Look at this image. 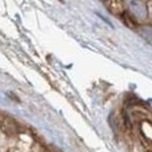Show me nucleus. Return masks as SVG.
Returning a JSON list of instances; mask_svg holds the SVG:
<instances>
[{
  "mask_svg": "<svg viewBox=\"0 0 152 152\" xmlns=\"http://www.w3.org/2000/svg\"><path fill=\"white\" fill-rule=\"evenodd\" d=\"M128 8L131 15L139 19H144L148 16V9L146 6L140 0H131L128 2Z\"/></svg>",
  "mask_w": 152,
  "mask_h": 152,
  "instance_id": "obj_1",
  "label": "nucleus"
}]
</instances>
